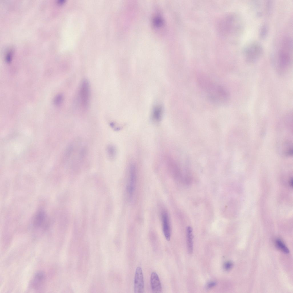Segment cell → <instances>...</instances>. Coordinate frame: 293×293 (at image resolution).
Segmentation results:
<instances>
[{"label":"cell","mask_w":293,"mask_h":293,"mask_svg":"<svg viewBox=\"0 0 293 293\" xmlns=\"http://www.w3.org/2000/svg\"><path fill=\"white\" fill-rule=\"evenodd\" d=\"M292 39L287 36L279 42L274 55L272 63L276 71L279 74L284 75L290 69L292 61Z\"/></svg>","instance_id":"1"},{"label":"cell","mask_w":293,"mask_h":293,"mask_svg":"<svg viewBox=\"0 0 293 293\" xmlns=\"http://www.w3.org/2000/svg\"><path fill=\"white\" fill-rule=\"evenodd\" d=\"M197 81L199 86L212 102L223 104L228 101L229 98V93L223 86L214 83L204 74L198 75Z\"/></svg>","instance_id":"2"},{"label":"cell","mask_w":293,"mask_h":293,"mask_svg":"<svg viewBox=\"0 0 293 293\" xmlns=\"http://www.w3.org/2000/svg\"><path fill=\"white\" fill-rule=\"evenodd\" d=\"M223 28L227 33L235 36H240L243 31L244 23L240 15L229 14L223 21Z\"/></svg>","instance_id":"3"},{"label":"cell","mask_w":293,"mask_h":293,"mask_svg":"<svg viewBox=\"0 0 293 293\" xmlns=\"http://www.w3.org/2000/svg\"><path fill=\"white\" fill-rule=\"evenodd\" d=\"M263 53L262 45L257 41H252L248 43L243 50V54L246 60L251 63L255 62L259 60Z\"/></svg>","instance_id":"4"},{"label":"cell","mask_w":293,"mask_h":293,"mask_svg":"<svg viewBox=\"0 0 293 293\" xmlns=\"http://www.w3.org/2000/svg\"><path fill=\"white\" fill-rule=\"evenodd\" d=\"M252 4L253 11L258 17L269 14L272 8V3L270 1H255Z\"/></svg>","instance_id":"5"},{"label":"cell","mask_w":293,"mask_h":293,"mask_svg":"<svg viewBox=\"0 0 293 293\" xmlns=\"http://www.w3.org/2000/svg\"><path fill=\"white\" fill-rule=\"evenodd\" d=\"M90 95V88L89 82L87 79H84L80 85L79 97L81 106L84 109H87L89 106Z\"/></svg>","instance_id":"6"},{"label":"cell","mask_w":293,"mask_h":293,"mask_svg":"<svg viewBox=\"0 0 293 293\" xmlns=\"http://www.w3.org/2000/svg\"><path fill=\"white\" fill-rule=\"evenodd\" d=\"M144 289V282L142 270L141 267H138L136 270L134 277V292L143 293Z\"/></svg>","instance_id":"7"},{"label":"cell","mask_w":293,"mask_h":293,"mask_svg":"<svg viewBox=\"0 0 293 293\" xmlns=\"http://www.w3.org/2000/svg\"><path fill=\"white\" fill-rule=\"evenodd\" d=\"M129 176L127 187V192L129 198L132 195L136 180V172L134 166L131 165L129 169Z\"/></svg>","instance_id":"8"},{"label":"cell","mask_w":293,"mask_h":293,"mask_svg":"<svg viewBox=\"0 0 293 293\" xmlns=\"http://www.w3.org/2000/svg\"><path fill=\"white\" fill-rule=\"evenodd\" d=\"M163 231L164 235L167 241H169L171 235V227L168 215L167 212L163 211L161 213Z\"/></svg>","instance_id":"9"},{"label":"cell","mask_w":293,"mask_h":293,"mask_svg":"<svg viewBox=\"0 0 293 293\" xmlns=\"http://www.w3.org/2000/svg\"><path fill=\"white\" fill-rule=\"evenodd\" d=\"M45 280V275L42 271L37 272L30 282V286L33 289L37 290L41 288Z\"/></svg>","instance_id":"10"},{"label":"cell","mask_w":293,"mask_h":293,"mask_svg":"<svg viewBox=\"0 0 293 293\" xmlns=\"http://www.w3.org/2000/svg\"><path fill=\"white\" fill-rule=\"evenodd\" d=\"M150 284L152 291L160 293L162 290L161 283L158 276L155 272L152 273L150 277Z\"/></svg>","instance_id":"11"},{"label":"cell","mask_w":293,"mask_h":293,"mask_svg":"<svg viewBox=\"0 0 293 293\" xmlns=\"http://www.w3.org/2000/svg\"><path fill=\"white\" fill-rule=\"evenodd\" d=\"M46 219L45 212L43 210H39L34 217L33 224L35 227H41L44 223Z\"/></svg>","instance_id":"12"},{"label":"cell","mask_w":293,"mask_h":293,"mask_svg":"<svg viewBox=\"0 0 293 293\" xmlns=\"http://www.w3.org/2000/svg\"><path fill=\"white\" fill-rule=\"evenodd\" d=\"M187 235L188 251L190 254H191L193 250V235L192 229L190 226L187 228Z\"/></svg>","instance_id":"13"},{"label":"cell","mask_w":293,"mask_h":293,"mask_svg":"<svg viewBox=\"0 0 293 293\" xmlns=\"http://www.w3.org/2000/svg\"><path fill=\"white\" fill-rule=\"evenodd\" d=\"M269 31V27L266 23H264L260 26L259 30V36L262 40L267 37Z\"/></svg>","instance_id":"14"},{"label":"cell","mask_w":293,"mask_h":293,"mask_svg":"<svg viewBox=\"0 0 293 293\" xmlns=\"http://www.w3.org/2000/svg\"><path fill=\"white\" fill-rule=\"evenodd\" d=\"M106 152L108 156L110 159L113 160L115 158L116 154V150L114 146L110 145L107 146Z\"/></svg>","instance_id":"15"},{"label":"cell","mask_w":293,"mask_h":293,"mask_svg":"<svg viewBox=\"0 0 293 293\" xmlns=\"http://www.w3.org/2000/svg\"><path fill=\"white\" fill-rule=\"evenodd\" d=\"M162 109L160 107H157L153 110V118L156 121H159L161 118Z\"/></svg>","instance_id":"16"},{"label":"cell","mask_w":293,"mask_h":293,"mask_svg":"<svg viewBox=\"0 0 293 293\" xmlns=\"http://www.w3.org/2000/svg\"><path fill=\"white\" fill-rule=\"evenodd\" d=\"M277 247L283 252L286 253H288L289 250L283 242L279 239H277L275 241Z\"/></svg>","instance_id":"17"},{"label":"cell","mask_w":293,"mask_h":293,"mask_svg":"<svg viewBox=\"0 0 293 293\" xmlns=\"http://www.w3.org/2000/svg\"><path fill=\"white\" fill-rule=\"evenodd\" d=\"M233 266V263L231 261H227L225 263L224 265V268L226 270H230Z\"/></svg>","instance_id":"18"},{"label":"cell","mask_w":293,"mask_h":293,"mask_svg":"<svg viewBox=\"0 0 293 293\" xmlns=\"http://www.w3.org/2000/svg\"><path fill=\"white\" fill-rule=\"evenodd\" d=\"M216 284V282H211L207 285V288L208 289L211 288L215 286Z\"/></svg>","instance_id":"19"},{"label":"cell","mask_w":293,"mask_h":293,"mask_svg":"<svg viewBox=\"0 0 293 293\" xmlns=\"http://www.w3.org/2000/svg\"><path fill=\"white\" fill-rule=\"evenodd\" d=\"M290 184L292 186V179L290 180Z\"/></svg>","instance_id":"20"}]
</instances>
